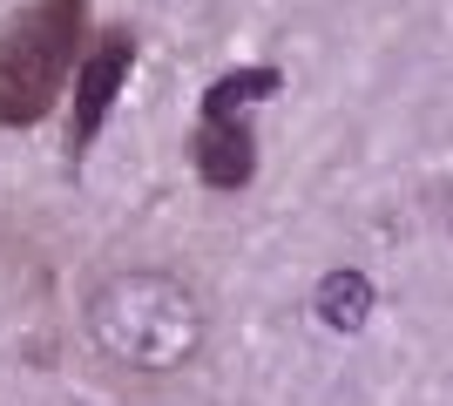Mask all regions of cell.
Wrapping results in <instances>:
<instances>
[{"mask_svg": "<svg viewBox=\"0 0 453 406\" xmlns=\"http://www.w3.org/2000/svg\"><path fill=\"white\" fill-rule=\"evenodd\" d=\"M81 326H88L95 352L109 366H129V372H176L203 352V298L176 278V271H150V264H129V271H109L102 285L88 291L81 305Z\"/></svg>", "mask_w": 453, "mask_h": 406, "instance_id": "obj_1", "label": "cell"}, {"mask_svg": "<svg viewBox=\"0 0 453 406\" xmlns=\"http://www.w3.org/2000/svg\"><path fill=\"white\" fill-rule=\"evenodd\" d=\"M129 68H135V34L129 27H109V34L81 55V68H75V116H68V156H81L95 135H102V122H109Z\"/></svg>", "mask_w": 453, "mask_h": 406, "instance_id": "obj_3", "label": "cell"}, {"mask_svg": "<svg viewBox=\"0 0 453 406\" xmlns=\"http://www.w3.org/2000/svg\"><path fill=\"white\" fill-rule=\"evenodd\" d=\"M319 318L332 332H359L365 318H372V278L365 271H332V278H319Z\"/></svg>", "mask_w": 453, "mask_h": 406, "instance_id": "obj_5", "label": "cell"}, {"mask_svg": "<svg viewBox=\"0 0 453 406\" xmlns=\"http://www.w3.org/2000/svg\"><path fill=\"white\" fill-rule=\"evenodd\" d=\"M88 0H35L0 27V129H35L81 68Z\"/></svg>", "mask_w": 453, "mask_h": 406, "instance_id": "obj_2", "label": "cell"}, {"mask_svg": "<svg viewBox=\"0 0 453 406\" xmlns=\"http://www.w3.org/2000/svg\"><path fill=\"white\" fill-rule=\"evenodd\" d=\"M278 88H284V75H278V68H230V75H217V81H210L203 116H237L244 102H265V96H278Z\"/></svg>", "mask_w": 453, "mask_h": 406, "instance_id": "obj_6", "label": "cell"}, {"mask_svg": "<svg viewBox=\"0 0 453 406\" xmlns=\"http://www.w3.org/2000/svg\"><path fill=\"white\" fill-rule=\"evenodd\" d=\"M189 156H196V176H203L210 190H244L250 176H257V135H250L244 116H203Z\"/></svg>", "mask_w": 453, "mask_h": 406, "instance_id": "obj_4", "label": "cell"}]
</instances>
